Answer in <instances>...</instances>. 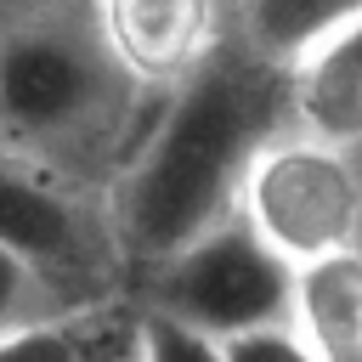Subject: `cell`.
<instances>
[{"instance_id":"cell-6","label":"cell","mask_w":362,"mask_h":362,"mask_svg":"<svg viewBox=\"0 0 362 362\" xmlns=\"http://www.w3.org/2000/svg\"><path fill=\"white\" fill-rule=\"evenodd\" d=\"M107 57L141 96L192 79L232 40V0H85Z\"/></svg>"},{"instance_id":"cell-2","label":"cell","mask_w":362,"mask_h":362,"mask_svg":"<svg viewBox=\"0 0 362 362\" xmlns=\"http://www.w3.org/2000/svg\"><path fill=\"white\" fill-rule=\"evenodd\" d=\"M147 113L153 96L107 57L85 0H34L0 17V158L102 204Z\"/></svg>"},{"instance_id":"cell-7","label":"cell","mask_w":362,"mask_h":362,"mask_svg":"<svg viewBox=\"0 0 362 362\" xmlns=\"http://www.w3.org/2000/svg\"><path fill=\"white\" fill-rule=\"evenodd\" d=\"M288 130L339 153H362V17L317 40L283 68Z\"/></svg>"},{"instance_id":"cell-13","label":"cell","mask_w":362,"mask_h":362,"mask_svg":"<svg viewBox=\"0 0 362 362\" xmlns=\"http://www.w3.org/2000/svg\"><path fill=\"white\" fill-rule=\"evenodd\" d=\"M226 362H317L311 345L294 334V322H272V328H249L232 339H215Z\"/></svg>"},{"instance_id":"cell-14","label":"cell","mask_w":362,"mask_h":362,"mask_svg":"<svg viewBox=\"0 0 362 362\" xmlns=\"http://www.w3.org/2000/svg\"><path fill=\"white\" fill-rule=\"evenodd\" d=\"M79 362H141L136 356V322H113L107 311L90 322V339H85V356Z\"/></svg>"},{"instance_id":"cell-10","label":"cell","mask_w":362,"mask_h":362,"mask_svg":"<svg viewBox=\"0 0 362 362\" xmlns=\"http://www.w3.org/2000/svg\"><path fill=\"white\" fill-rule=\"evenodd\" d=\"M96 317H45V322L6 328L0 334V362H79Z\"/></svg>"},{"instance_id":"cell-5","label":"cell","mask_w":362,"mask_h":362,"mask_svg":"<svg viewBox=\"0 0 362 362\" xmlns=\"http://www.w3.org/2000/svg\"><path fill=\"white\" fill-rule=\"evenodd\" d=\"M0 249L28 260L74 317L107 311V300L124 283L102 204L11 158H0Z\"/></svg>"},{"instance_id":"cell-15","label":"cell","mask_w":362,"mask_h":362,"mask_svg":"<svg viewBox=\"0 0 362 362\" xmlns=\"http://www.w3.org/2000/svg\"><path fill=\"white\" fill-rule=\"evenodd\" d=\"M17 6H34V0H0V17H6V11H17Z\"/></svg>"},{"instance_id":"cell-8","label":"cell","mask_w":362,"mask_h":362,"mask_svg":"<svg viewBox=\"0 0 362 362\" xmlns=\"http://www.w3.org/2000/svg\"><path fill=\"white\" fill-rule=\"evenodd\" d=\"M288 322L317 362H362V249L294 266Z\"/></svg>"},{"instance_id":"cell-4","label":"cell","mask_w":362,"mask_h":362,"mask_svg":"<svg viewBox=\"0 0 362 362\" xmlns=\"http://www.w3.org/2000/svg\"><path fill=\"white\" fill-rule=\"evenodd\" d=\"M136 294L153 317H170L204 339H232L288 322L294 266H283L238 215H226L204 238L158 260L147 277H136Z\"/></svg>"},{"instance_id":"cell-1","label":"cell","mask_w":362,"mask_h":362,"mask_svg":"<svg viewBox=\"0 0 362 362\" xmlns=\"http://www.w3.org/2000/svg\"><path fill=\"white\" fill-rule=\"evenodd\" d=\"M288 130L283 68L226 40L192 79L164 90L102 192L119 272L136 283L238 209L255 153Z\"/></svg>"},{"instance_id":"cell-3","label":"cell","mask_w":362,"mask_h":362,"mask_svg":"<svg viewBox=\"0 0 362 362\" xmlns=\"http://www.w3.org/2000/svg\"><path fill=\"white\" fill-rule=\"evenodd\" d=\"M232 215L283 266L362 249V153H339L283 130L255 153Z\"/></svg>"},{"instance_id":"cell-12","label":"cell","mask_w":362,"mask_h":362,"mask_svg":"<svg viewBox=\"0 0 362 362\" xmlns=\"http://www.w3.org/2000/svg\"><path fill=\"white\" fill-rule=\"evenodd\" d=\"M136 356L141 362H226L215 339L170 322V317H153V311H136Z\"/></svg>"},{"instance_id":"cell-11","label":"cell","mask_w":362,"mask_h":362,"mask_svg":"<svg viewBox=\"0 0 362 362\" xmlns=\"http://www.w3.org/2000/svg\"><path fill=\"white\" fill-rule=\"evenodd\" d=\"M45 317H74V311L57 300V288L28 260H17L11 249H0V334L23 328V322H45Z\"/></svg>"},{"instance_id":"cell-9","label":"cell","mask_w":362,"mask_h":362,"mask_svg":"<svg viewBox=\"0 0 362 362\" xmlns=\"http://www.w3.org/2000/svg\"><path fill=\"white\" fill-rule=\"evenodd\" d=\"M362 0H232V40L272 68H288L334 28L356 23Z\"/></svg>"}]
</instances>
